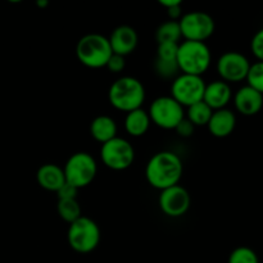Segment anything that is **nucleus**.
I'll use <instances>...</instances> for the list:
<instances>
[{"instance_id":"f257e3e1","label":"nucleus","mask_w":263,"mask_h":263,"mask_svg":"<svg viewBox=\"0 0 263 263\" xmlns=\"http://www.w3.org/2000/svg\"><path fill=\"white\" fill-rule=\"evenodd\" d=\"M184 174L181 158L171 151L153 154L145 166V177L152 187L158 190L179 185Z\"/></svg>"},{"instance_id":"f03ea898","label":"nucleus","mask_w":263,"mask_h":263,"mask_svg":"<svg viewBox=\"0 0 263 263\" xmlns=\"http://www.w3.org/2000/svg\"><path fill=\"white\" fill-rule=\"evenodd\" d=\"M145 97L146 92L143 82L133 76L120 77L108 90V100L110 105L125 113L141 108L145 102Z\"/></svg>"},{"instance_id":"7ed1b4c3","label":"nucleus","mask_w":263,"mask_h":263,"mask_svg":"<svg viewBox=\"0 0 263 263\" xmlns=\"http://www.w3.org/2000/svg\"><path fill=\"white\" fill-rule=\"evenodd\" d=\"M113 51L108 37L92 32L82 36L76 44V57L80 63L89 68H103L107 66Z\"/></svg>"},{"instance_id":"20e7f679","label":"nucleus","mask_w":263,"mask_h":263,"mask_svg":"<svg viewBox=\"0 0 263 263\" xmlns=\"http://www.w3.org/2000/svg\"><path fill=\"white\" fill-rule=\"evenodd\" d=\"M212 63V53L205 43L184 40L179 44L177 64L181 73L202 76Z\"/></svg>"},{"instance_id":"39448f33","label":"nucleus","mask_w":263,"mask_h":263,"mask_svg":"<svg viewBox=\"0 0 263 263\" xmlns=\"http://www.w3.org/2000/svg\"><path fill=\"white\" fill-rule=\"evenodd\" d=\"M102 239L100 228L94 220L81 216L79 220L69 223L67 240L74 252L81 254L91 253L98 248Z\"/></svg>"},{"instance_id":"423d86ee","label":"nucleus","mask_w":263,"mask_h":263,"mask_svg":"<svg viewBox=\"0 0 263 263\" xmlns=\"http://www.w3.org/2000/svg\"><path fill=\"white\" fill-rule=\"evenodd\" d=\"M63 171L66 182L80 190L89 186L94 181L98 172V163L87 152H77L67 159Z\"/></svg>"},{"instance_id":"0eeeda50","label":"nucleus","mask_w":263,"mask_h":263,"mask_svg":"<svg viewBox=\"0 0 263 263\" xmlns=\"http://www.w3.org/2000/svg\"><path fill=\"white\" fill-rule=\"evenodd\" d=\"M100 158L103 164L113 171H125L135 161V149L126 139L116 136L112 140L102 144Z\"/></svg>"},{"instance_id":"6e6552de","label":"nucleus","mask_w":263,"mask_h":263,"mask_svg":"<svg viewBox=\"0 0 263 263\" xmlns=\"http://www.w3.org/2000/svg\"><path fill=\"white\" fill-rule=\"evenodd\" d=\"M148 115L159 128L175 130L185 118V110L172 97H159L152 102Z\"/></svg>"},{"instance_id":"1a4fd4ad","label":"nucleus","mask_w":263,"mask_h":263,"mask_svg":"<svg viewBox=\"0 0 263 263\" xmlns=\"http://www.w3.org/2000/svg\"><path fill=\"white\" fill-rule=\"evenodd\" d=\"M181 36L185 40L205 43L215 33L216 23L211 14L200 10L185 13L179 21Z\"/></svg>"},{"instance_id":"9d476101","label":"nucleus","mask_w":263,"mask_h":263,"mask_svg":"<svg viewBox=\"0 0 263 263\" xmlns=\"http://www.w3.org/2000/svg\"><path fill=\"white\" fill-rule=\"evenodd\" d=\"M205 82L202 76L180 73L172 80L171 95L181 107H190L198 102H202L204 97Z\"/></svg>"},{"instance_id":"9b49d317","label":"nucleus","mask_w":263,"mask_h":263,"mask_svg":"<svg viewBox=\"0 0 263 263\" xmlns=\"http://www.w3.org/2000/svg\"><path fill=\"white\" fill-rule=\"evenodd\" d=\"M221 80L225 82H240L247 79L251 62L239 51H226L218 58L216 64Z\"/></svg>"},{"instance_id":"f8f14e48","label":"nucleus","mask_w":263,"mask_h":263,"mask_svg":"<svg viewBox=\"0 0 263 263\" xmlns=\"http://www.w3.org/2000/svg\"><path fill=\"white\" fill-rule=\"evenodd\" d=\"M159 208L166 216L177 218L184 216L192 204V197L189 192L181 185H175L161 192L158 199Z\"/></svg>"},{"instance_id":"ddd939ff","label":"nucleus","mask_w":263,"mask_h":263,"mask_svg":"<svg viewBox=\"0 0 263 263\" xmlns=\"http://www.w3.org/2000/svg\"><path fill=\"white\" fill-rule=\"evenodd\" d=\"M113 54L126 57L133 53L139 43L138 32L128 25H121L112 31L108 37Z\"/></svg>"},{"instance_id":"4468645a","label":"nucleus","mask_w":263,"mask_h":263,"mask_svg":"<svg viewBox=\"0 0 263 263\" xmlns=\"http://www.w3.org/2000/svg\"><path fill=\"white\" fill-rule=\"evenodd\" d=\"M234 105L240 115L252 117L261 112L263 108V95L247 85L235 92Z\"/></svg>"},{"instance_id":"2eb2a0df","label":"nucleus","mask_w":263,"mask_h":263,"mask_svg":"<svg viewBox=\"0 0 263 263\" xmlns=\"http://www.w3.org/2000/svg\"><path fill=\"white\" fill-rule=\"evenodd\" d=\"M233 99V91L228 82L216 80L205 85L203 102L212 110L223 109Z\"/></svg>"},{"instance_id":"dca6fc26","label":"nucleus","mask_w":263,"mask_h":263,"mask_svg":"<svg viewBox=\"0 0 263 263\" xmlns=\"http://www.w3.org/2000/svg\"><path fill=\"white\" fill-rule=\"evenodd\" d=\"M236 126V116L233 110L223 108V109L213 110L212 117L208 122L207 127L211 135L215 138H228L234 133Z\"/></svg>"},{"instance_id":"f3484780","label":"nucleus","mask_w":263,"mask_h":263,"mask_svg":"<svg viewBox=\"0 0 263 263\" xmlns=\"http://www.w3.org/2000/svg\"><path fill=\"white\" fill-rule=\"evenodd\" d=\"M36 180L43 189L53 193L58 192L66 184L63 168L54 163L43 164L36 172Z\"/></svg>"},{"instance_id":"a211bd4d","label":"nucleus","mask_w":263,"mask_h":263,"mask_svg":"<svg viewBox=\"0 0 263 263\" xmlns=\"http://www.w3.org/2000/svg\"><path fill=\"white\" fill-rule=\"evenodd\" d=\"M90 135L98 143H107L117 136V123L110 116H97L90 123Z\"/></svg>"},{"instance_id":"6ab92c4d","label":"nucleus","mask_w":263,"mask_h":263,"mask_svg":"<svg viewBox=\"0 0 263 263\" xmlns=\"http://www.w3.org/2000/svg\"><path fill=\"white\" fill-rule=\"evenodd\" d=\"M151 123L152 121L148 112L144 110L143 108H139V109L126 113L123 126H125V130L128 135L133 136V138H140L148 133Z\"/></svg>"},{"instance_id":"aec40b11","label":"nucleus","mask_w":263,"mask_h":263,"mask_svg":"<svg viewBox=\"0 0 263 263\" xmlns=\"http://www.w3.org/2000/svg\"><path fill=\"white\" fill-rule=\"evenodd\" d=\"M213 110L205 104L204 102H198L195 104L187 107L185 117L194 125V127H200V126H207L212 117Z\"/></svg>"},{"instance_id":"412c9836","label":"nucleus","mask_w":263,"mask_h":263,"mask_svg":"<svg viewBox=\"0 0 263 263\" xmlns=\"http://www.w3.org/2000/svg\"><path fill=\"white\" fill-rule=\"evenodd\" d=\"M181 28H180L179 21H166L156 31L157 43H179L181 39Z\"/></svg>"},{"instance_id":"4be33fe9","label":"nucleus","mask_w":263,"mask_h":263,"mask_svg":"<svg viewBox=\"0 0 263 263\" xmlns=\"http://www.w3.org/2000/svg\"><path fill=\"white\" fill-rule=\"evenodd\" d=\"M59 217L66 222L72 223L82 216L81 205L77 199H59L57 204Z\"/></svg>"},{"instance_id":"5701e85b","label":"nucleus","mask_w":263,"mask_h":263,"mask_svg":"<svg viewBox=\"0 0 263 263\" xmlns=\"http://www.w3.org/2000/svg\"><path fill=\"white\" fill-rule=\"evenodd\" d=\"M154 69H156V73L164 80H175L180 74L177 61H162V59L156 58Z\"/></svg>"},{"instance_id":"b1692460","label":"nucleus","mask_w":263,"mask_h":263,"mask_svg":"<svg viewBox=\"0 0 263 263\" xmlns=\"http://www.w3.org/2000/svg\"><path fill=\"white\" fill-rule=\"evenodd\" d=\"M228 263H259V258L249 247H238L230 253Z\"/></svg>"},{"instance_id":"393cba45","label":"nucleus","mask_w":263,"mask_h":263,"mask_svg":"<svg viewBox=\"0 0 263 263\" xmlns=\"http://www.w3.org/2000/svg\"><path fill=\"white\" fill-rule=\"evenodd\" d=\"M246 80L248 82V86L263 95V62H256V63L251 64Z\"/></svg>"},{"instance_id":"a878e982","label":"nucleus","mask_w":263,"mask_h":263,"mask_svg":"<svg viewBox=\"0 0 263 263\" xmlns=\"http://www.w3.org/2000/svg\"><path fill=\"white\" fill-rule=\"evenodd\" d=\"M180 43H161L157 48V58L162 61H177Z\"/></svg>"},{"instance_id":"bb28decb","label":"nucleus","mask_w":263,"mask_h":263,"mask_svg":"<svg viewBox=\"0 0 263 263\" xmlns=\"http://www.w3.org/2000/svg\"><path fill=\"white\" fill-rule=\"evenodd\" d=\"M158 3L167 10L171 21H180L182 17V3L180 0H159Z\"/></svg>"},{"instance_id":"cd10ccee","label":"nucleus","mask_w":263,"mask_h":263,"mask_svg":"<svg viewBox=\"0 0 263 263\" xmlns=\"http://www.w3.org/2000/svg\"><path fill=\"white\" fill-rule=\"evenodd\" d=\"M251 50L258 62H263V28L254 33L251 41Z\"/></svg>"},{"instance_id":"c85d7f7f","label":"nucleus","mask_w":263,"mask_h":263,"mask_svg":"<svg viewBox=\"0 0 263 263\" xmlns=\"http://www.w3.org/2000/svg\"><path fill=\"white\" fill-rule=\"evenodd\" d=\"M105 67H107L110 72H113V73H121L126 67L125 57L118 55V54H112V57L109 58V61H108Z\"/></svg>"},{"instance_id":"c756f323","label":"nucleus","mask_w":263,"mask_h":263,"mask_svg":"<svg viewBox=\"0 0 263 263\" xmlns=\"http://www.w3.org/2000/svg\"><path fill=\"white\" fill-rule=\"evenodd\" d=\"M77 193H79V189L74 186H72L71 184L66 182L58 192L55 193L57 197L59 199H77Z\"/></svg>"},{"instance_id":"7c9ffc66","label":"nucleus","mask_w":263,"mask_h":263,"mask_svg":"<svg viewBox=\"0 0 263 263\" xmlns=\"http://www.w3.org/2000/svg\"><path fill=\"white\" fill-rule=\"evenodd\" d=\"M194 125H193L189 120H186V117H185L184 120L177 125V127L175 128V131L179 134V136H182V138H189V136H192L193 134H194Z\"/></svg>"},{"instance_id":"2f4dec72","label":"nucleus","mask_w":263,"mask_h":263,"mask_svg":"<svg viewBox=\"0 0 263 263\" xmlns=\"http://www.w3.org/2000/svg\"><path fill=\"white\" fill-rule=\"evenodd\" d=\"M36 5H37L39 8H44L46 7V5H49V3L45 2V0H39V2H36Z\"/></svg>"}]
</instances>
